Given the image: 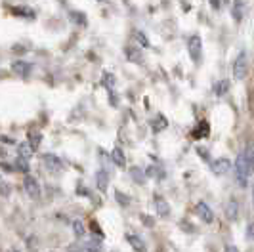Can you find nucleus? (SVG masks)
Masks as SVG:
<instances>
[{
	"mask_svg": "<svg viewBox=\"0 0 254 252\" xmlns=\"http://www.w3.org/2000/svg\"><path fill=\"white\" fill-rule=\"evenodd\" d=\"M233 170H235V178H237V186L239 188H247L249 186V180L253 176L254 170V151L253 147H245L233 164Z\"/></svg>",
	"mask_w": 254,
	"mask_h": 252,
	"instance_id": "f257e3e1",
	"label": "nucleus"
},
{
	"mask_svg": "<svg viewBox=\"0 0 254 252\" xmlns=\"http://www.w3.org/2000/svg\"><path fill=\"white\" fill-rule=\"evenodd\" d=\"M249 75V60H247V52H239L237 60L233 62V78L235 80H243Z\"/></svg>",
	"mask_w": 254,
	"mask_h": 252,
	"instance_id": "f03ea898",
	"label": "nucleus"
},
{
	"mask_svg": "<svg viewBox=\"0 0 254 252\" xmlns=\"http://www.w3.org/2000/svg\"><path fill=\"white\" fill-rule=\"evenodd\" d=\"M188 52H190V58L195 63L201 62V58H203V40H201L199 35L190 37V40H188Z\"/></svg>",
	"mask_w": 254,
	"mask_h": 252,
	"instance_id": "7ed1b4c3",
	"label": "nucleus"
},
{
	"mask_svg": "<svg viewBox=\"0 0 254 252\" xmlns=\"http://www.w3.org/2000/svg\"><path fill=\"white\" fill-rule=\"evenodd\" d=\"M42 163L46 166V170L52 172V174H58V172H62V168H64V161H62L58 155H54V153H44V155H42Z\"/></svg>",
	"mask_w": 254,
	"mask_h": 252,
	"instance_id": "20e7f679",
	"label": "nucleus"
},
{
	"mask_svg": "<svg viewBox=\"0 0 254 252\" xmlns=\"http://www.w3.org/2000/svg\"><path fill=\"white\" fill-rule=\"evenodd\" d=\"M231 168H233V164H231V161H229L228 157H220V159H214V161L210 163V170H212V174H216V176L228 174Z\"/></svg>",
	"mask_w": 254,
	"mask_h": 252,
	"instance_id": "39448f33",
	"label": "nucleus"
},
{
	"mask_svg": "<svg viewBox=\"0 0 254 252\" xmlns=\"http://www.w3.org/2000/svg\"><path fill=\"white\" fill-rule=\"evenodd\" d=\"M23 189H25V193L31 199H38L40 197V186H38L37 180L33 176H29V174H25V178H23Z\"/></svg>",
	"mask_w": 254,
	"mask_h": 252,
	"instance_id": "423d86ee",
	"label": "nucleus"
},
{
	"mask_svg": "<svg viewBox=\"0 0 254 252\" xmlns=\"http://www.w3.org/2000/svg\"><path fill=\"white\" fill-rule=\"evenodd\" d=\"M195 212H197V216L203 220L204 224H212L214 222V212H212V208L206 204V202L199 201L197 204H195Z\"/></svg>",
	"mask_w": 254,
	"mask_h": 252,
	"instance_id": "0eeeda50",
	"label": "nucleus"
},
{
	"mask_svg": "<svg viewBox=\"0 0 254 252\" xmlns=\"http://www.w3.org/2000/svg\"><path fill=\"white\" fill-rule=\"evenodd\" d=\"M155 210H157V214L161 216V218H168L170 216V204L166 202V199H163L161 195H155Z\"/></svg>",
	"mask_w": 254,
	"mask_h": 252,
	"instance_id": "6e6552de",
	"label": "nucleus"
},
{
	"mask_svg": "<svg viewBox=\"0 0 254 252\" xmlns=\"http://www.w3.org/2000/svg\"><path fill=\"white\" fill-rule=\"evenodd\" d=\"M127 241H128V245L136 252H147V245L143 243V239H141L140 235H136V233H127Z\"/></svg>",
	"mask_w": 254,
	"mask_h": 252,
	"instance_id": "1a4fd4ad",
	"label": "nucleus"
},
{
	"mask_svg": "<svg viewBox=\"0 0 254 252\" xmlns=\"http://www.w3.org/2000/svg\"><path fill=\"white\" fill-rule=\"evenodd\" d=\"M82 247H84V251L86 252H102L103 251L102 237H92V235H90V239L84 241Z\"/></svg>",
	"mask_w": 254,
	"mask_h": 252,
	"instance_id": "9d476101",
	"label": "nucleus"
},
{
	"mask_svg": "<svg viewBox=\"0 0 254 252\" xmlns=\"http://www.w3.org/2000/svg\"><path fill=\"white\" fill-rule=\"evenodd\" d=\"M125 56H127V60L130 63H143V54L136 46H127L125 48Z\"/></svg>",
	"mask_w": 254,
	"mask_h": 252,
	"instance_id": "9b49d317",
	"label": "nucleus"
},
{
	"mask_svg": "<svg viewBox=\"0 0 254 252\" xmlns=\"http://www.w3.org/2000/svg\"><path fill=\"white\" fill-rule=\"evenodd\" d=\"M12 13L17 17H23V19H35V10L27 8V6H12Z\"/></svg>",
	"mask_w": 254,
	"mask_h": 252,
	"instance_id": "f8f14e48",
	"label": "nucleus"
},
{
	"mask_svg": "<svg viewBox=\"0 0 254 252\" xmlns=\"http://www.w3.org/2000/svg\"><path fill=\"white\" fill-rule=\"evenodd\" d=\"M12 71L19 76H27L31 73V65L27 62H23V60H17V62L12 63Z\"/></svg>",
	"mask_w": 254,
	"mask_h": 252,
	"instance_id": "ddd939ff",
	"label": "nucleus"
},
{
	"mask_svg": "<svg viewBox=\"0 0 254 252\" xmlns=\"http://www.w3.org/2000/svg\"><path fill=\"white\" fill-rule=\"evenodd\" d=\"M208 134H210V126H208L206 121H201L199 125L195 126V130H193V134H191V136H193L195 139H203V138H206Z\"/></svg>",
	"mask_w": 254,
	"mask_h": 252,
	"instance_id": "4468645a",
	"label": "nucleus"
},
{
	"mask_svg": "<svg viewBox=\"0 0 254 252\" xmlns=\"http://www.w3.org/2000/svg\"><path fill=\"white\" fill-rule=\"evenodd\" d=\"M166 128H168V121H166L165 115H157V117L151 121V130L155 132V134L163 132V130H166Z\"/></svg>",
	"mask_w": 254,
	"mask_h": 252,
	"instance_id": "2eb2a0df",
	"label": "nucleus"
},
{
	"mask_svg": "<svg viewBox=\"0 0 254 252\" xmlns=\"http://www.w3.org/2000/svg\"><path fill=\"white\" fill-rule=\"evenodd\" d=\"M96 186H98V189H100L102 193H105V191L109 189V174H107L105 170H100V172L96 174Z\"/></svg>",
	"mask_w": 254,
	"mask_h": 252,
	"instance_id": "dca6fc26",
	"label": "nucleus"
},
{
	"mask_svg": "<svg viewBox=\"0 0 254 252\" xmlns=\"http://www.w3.org/2000/svg\"><path fill=\"white\" fill-rule=\"evenodd\" d=\"M27 136H29V138H27V143L33 147V151H38V147H40V141H42V134H40L38 130H31Z\"/></svg>",
	"mask_w": 254,
	"mask_h": 252,
	"instance_id": "f3484780",
	"label": "nucleus"
},
{
	"mask_svg": "<svg viewBox=\"0 0 254 252\" xmlns=\"http://www.w3.org/2000/svg\"><path fill=\"white\" fill-rule=\"evenodd\" d=\"M111 161H113L117 166H127V155H125V151L121 149V147H115L113 151H111Z\"/></svg>",
	"mask_w": 254,
	"mask_h": 252,
	"instance_id": "a211bd4d",
	"label": "nucleus"
},
{
	"mask_svg": "<svg viewBox=\"0 0 254 252\" xmlns=\"http://www.w3.org/2000/svg\"><path fill=\"white\" fill-rule=\"evenodd\" d=\"M237 214H239V204L235 199H229L228 204H226V216H228V220H237Z\"/></svg>",
	"mask_w": 254,
	"mask_h": 252,
	"instance_id": "6ab92c4d",
	"label": "nucleus"
},
{
	"mask_svg": "<svg viewBox=\"0 0 254 252\" xmlns=\"http://www.w3.org/2000/svg\"><path fill=\"white\" fill-rule=\"evenodd\" d=\"M245 4H243V0H235L233 2V8H231V15H233V19L237 21V23H241L243 15H245Z\"/></svg>",
	"mask_w": 254,
	"mask_h": 252,
	"instance_id": "aec40b11",
	"label": "nucleus"
},
{
	"mask_svg": "<svg viewBox=\"0 0 254 252\" xmlns=\"http://www.w3.org/2000/svg\"><path fill=\"white\" fill-rule=\"evenodd\" d=\"M229 86H231V82H229L228 78L218 80L216 84H214V94H216V96H226L229 92Z\"/></svg>",
	"mask_w": 254,
	"mask_h": 252,
	"instance_id": "412c9836",
	"label": "nucleus"
},
{
	"mask_svg": "<svg viewBox=\"0 0 254 252\" xmlns=\"http://www.w3.org/2000/svg\"><path fill=\"white\" fill-rule=\"evenodd\" d=\"M31 155H33V147H31L29 143H19V147H17V157L23 159V161H29Z\"/></svg>",
	"mask_w": 254,
	"mask_h": 252,
	"instance_id": "4be33fe9",
	"label": "nucleus"
},
{
	"mask_svg": "<svg viewBox=\"0 0 254 252\" xmlns=\"http://www.w3.org/2000/svg\"><path fill=\"white\" fill-rule=\"evenodd\" d=\"M102 84L105 86V90H109V92L113 94V88H115V84H117V78H115L113 73H103Z\"/></svg>",
	"mask_w": 254,
	"mask_h": 252,
	"instance_id": "5701e85b",
	"label": "nucleus"
},
{
	"mask_svg": "<svg viewBox=\"0 0 254 252\" xmlns=\"http://www.w3.org/2000/svg\"><path fill=\"white\" fill-rule=\"evenodd\" d=\"M69 19H71V23H75V25L86 27V15L82 12H69Z\"/></svg>",
	"mask_w": 254,
	"mask_h": 252,
	"instance_id": "b1692460",
	"label": "nucleus"
},
{
	"mask_svg": "<svg viewBox=\"0 0 254 252\" xmlns=\"http://www.w3.org/2000/svg\"><path fill=\"white\" fill-rule=\"evenodd\" d=\"M73 233H75V237H78V239H82V237L86 235V227H84V224H82L80 220H75V222H73Z\"/></svg>",
	"mask_w": 254,
	"mask_h": 252,
	"instance_id": "393cba45",
	"label": "nucleus"
},
{
	"mask_svg": "<svg viewBox=\"0 0 254 252\" xmlns=\"http://www.w3.org/2000/svg\"><path fill=\"white\" fill-rule=\"evenodd\" d=\"M130 176L134 178L138 184H145V176H147V174H145L143 170H140V168L136 166V168H132V170H130Z\"/></svg>",
	"mask_w": 254,
	"mask_h": 252,
	"instance_id": "a878e982",
	"label": "nucleus"
},
{
	"mask_svg": "<svg viewBox=\"0 0 254 252\" xmlns=\"http://www.w3.org/2000/svg\"><path fill=\"white\" fill-rule=\"evenodd\" d=\"M134 38H136V42L140 44L141 48H147V46H151V44H149V40H147V37H145L141 31H136V33H134Z\"/></svg>",
	"mask_w": 254,
	"mask_h": 252,
	"instance_id": "bb28decb",
	"label": "nucleus"
},
{
	"mask_svg": "<svg viewBox=\"0 0 254 252\" xmlns=\"http://www.w3.org/2000/svg\"><path fill=\"white\" fill-rule=\"evenodd\" d=\"M115 199H117V202H119L121 206H128V204H130V199H128L125 193H121V191H115Z\"/></svg>",
	"mask_w": 254,
	"mask_h": 252,
	"instance_id": "cd10ccee",
	"label": "nucleus"
},
{
	"mask_svg": "<svg viewBox=\"0 0 254 252\" xmlns=\"http://www.w3.org/2000/svg\"><path fill=\"white\" fill-rule=\"evenodd\" d=\"M145 174H147V176H151V178H159V180L165 176L163 172H159V166H155V164H151V166L145 170Z\"/></svg>",
	"mask_w": 254,
	"mask_h": 252,
	"instance_id": "c85d7f7f",
	"label": "nucleus"
},
{
	"mask_svg": "<svg viewBox=\"0 0 254 252\" xmlns=\"http://www.w3.org/2000/svg\"><path fill=\"white\" fill-rule=\"evenodd\" d=\"M141 220H143V224H145V226L147 227H153V224H155V222H153V218H149V216H141Z\"/></svg>",
	"mask_w": 254,
	"mask_h": 252,
	"instance_id": "c756f323",
	"label": "nucleus"
},
{
	"mask_svg": "<svg viewBox=\"0 0 254 252\" xmlns=\"http://www.w3.org/2000/svg\"><path fill=\"white\" fill-rule=\"evenodd\" d=\"M208 2H210V6L214 10H220V6H222V0H208Z\"/></svg>",
	"mask_w": 254,
	"mask_h": 252,
	"instance_id": "7c9ffc66",
	"label": "nucleus"
},
{
	"mask_svg": "<svg viewBox=\"0 0 254 252\" xmlns=\"http://www.w3.org/2000/svg\"><path fill=\"white\" fill-rule=\"evenodd\" d=\"M197 151H199V155H201L203 159H208V155H206V149H204V147H197Z\"/></svg>",
	"mask_w": 254,
	"mask_h": 252,
	"instance_id": "2f4dec72",
	"label": "nucleus"
},
{
	"mask_svg": "<svg viewBox=\"0 0 254 252\" xmlns=\"http://www.w3.org/2000/svg\"><path fill=\"white\" fill-rule=\"evenodd\" d=\"M224 252H239V249H237V247H233V245H229V247H226V251Z\"/></svg>",
	"mask_w": 254,
	"mask_h": 252,
	"instance_id": "473e14b6",
	"label": "nucleus"
},
{
	"mask_svg": "<svg viewBox=\"0 0 254 252\" xmlns=\"http://www.w3.org/2000/svg\"><path fill=\"white\" fill-rule=\"evenodd\" d=\"M69 252H82V251H80V249H75V247H71V249H69Z\"/></svg>",
	"mask_w": 254,
	"mask_h": 252,
	"instance_id": "72a5a7b5",
	"label": "nucleus"
},
{
	"mask_svg": "<svg viewBox=\"0 0 254 252\" xmlns=\"http://www.w3.org/2000/svg\"><path fill=\"white\" fill-rule=\"evenodd\" d=\"M8 252H19V251H15V249H12V251H8Z\"/></svg>",
	"mask_w": 254,
	"mask_h": 252,
	"instance_id": "f704fd0d",
	"label": "nucleus"
},
{
	"mask_svg": "<svg viewBox=\"0 0 254 252\" xmlns=\"http://www.w3.org/2000/svg\"><path fill=\"white\" fill-rule=\"evenodd\" d=\"M253 197H254V189H253Z\"/></svg>",
	"mask_w": 254,
	"mask_h": 252,
	"instance_id": "c9c22d12",
	"label": "nucleus"
}]
</instances>
